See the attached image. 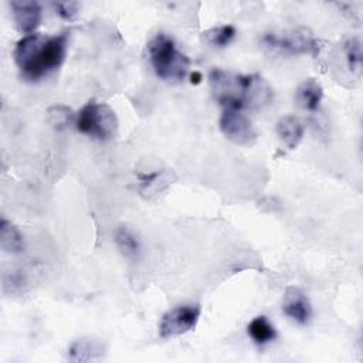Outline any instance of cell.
Segmentation results:
<instances>
[{
    "label": "cell",
    "instance_id": "obj_1",
    "mask_svg": "<svg viewBox=\"0 0 363 363\" xmlns=\"http://www.w3.org/2000/svg\"><path fill=\"white\" fill-rule=\"evenodd\" d=\"M68 31L57 35L33 33L20 38L13 50L14 62L24 79L35 82L58 69L67 55Z\"/></svg>",
    "mask_w": 363,
    "mask_h": 363
},
{
    "label": "cell",
    "instance_id": "obj_2",
    "mask_svg": "<svg viewBox=\"0 0 363 363\" xmlns=\"http://www.w3.org/2000/svg\"><path fill=\"white\" fill-rule=\"evenodd\" d=\"M147 55L159 78L177 82L187 75L190 61L186 54L177 50L169 35L163 33L156 34L147 44Z\"/></svg>",
    "mask_w": 363,
    "mask_h": 363
},
{
    "label": "cell",
    "instance_id": "obj_3",
    "mask_svg": "<svg viewBox=\"0 0 363 363\" xmlns=\"http://www.w3.org/2000/svg\"><path fill=\"white\" fill-rule=\"evenodd\" d=\"M251 81L252 74L242 75L221 68H213L208 74L211 94L225 109L248 108Z\"/></svg>",
    "mask_w": 363,
    "mask_h": 363
},
{
    "label": "cell",
    "instance_id": "obj_4",
    "mask_svg": "<svg viewBox=\"0 0 363 363\" xmlns=\"http://www.w3.org/2000/svg\"><path fill=\"white\" fill-rule=\"evenodd\" d=\"M75 128L84 135L108 140L116 135L118 118L109 105L98 104L92 99L77 113Z\"/></svg>",
    "mask_w": 363,
    "mask_h": 363
},
{
    "label": "cell",
    "instance_id": "obj_5",
    "mask_svg": "<svg viewBox=\"0 0 363 363\" xmlns=\"http://www.w3.org/2000/svg\"><path fill=\"white\" fill-rule=\"evenodd\" d=\"M259 41L265 48L286 55H316L319 51L316 38L306 28H291L284 31L264 33Z\"/></svg>",
    "mask_w": 363,
    "mask_h": 363
},
{
    "label": "cell",
    "instance_id": "obj_6",
    "mask_svg": "<svg viewBox=\"0 0 363 363\" xmlns=\"http://www.w3.org/2000/svg\"><path fill=\"white\" fill-rule=\"evenodd\" d=\"M200 306L193 303H184L174 306L173 309L167 311L160 320L159 325V335L160 337H174L187 333L191 330L200 316Z\"/></svg>",
    "mask_w": 363,
    "mask_h": 363
},
{
    "label": "cell",
    "instance_id": "obj_7",
    "mask_svg": "<svg viewBox=\"0 0 363 363\" xmlns=\"http://www.w3.org/2000/svg\"><path fill=\"white\" fill-rule=\"evenodd\" d=\"M218 123L223 135L235 145L250 146L257 139L251 121L238 109H224Z\"/></svg>",
    "mask_w": 363,
    "mask_h": 363
},
{
    "label": "cell",
    "instance_id": "obj_8",
    "mask_svg": "<svg viewBox=\"0 0 363 363\" xmlns=\"http://www.w3.org/2000/svg\"><path fill=\"white\" fill-rule=\"evenodd\" d=\"M13 21L17 30L26 35L33 34L41 23L43 10L37 1L33 0H13L10 1Z\"/></svg>",
    "mask_w": 363,
    "mask_h": 363
},
{
    "label": "cell",
    "instance_id": "obj_9",
    "mask_svg": "<svg viewBox=\"0 0 363 363\" xmlns=\"http://www.w3.org/2000/svg\"><path fill=\"white\" fill-rule=\"evenodd\" d=\"M284 313L299 325H306L312 316V306L309 299L294 286H289L284 295Z\"/></svg>",
    "mask_w": 363,
    "mask_h": 363
},
{
    "label": "cell",
    "instance_id": "obj_10",
    "mask_svg": "<svg viewBox=\"0 0 363 363\" xmlns=\"http://www.w3.org/2000/svg\"><path fill=\"white\" fill-rule=\"evenodd\" d=\"M323 98V89L322 85L313 79V78H308L305 79L296 89L295 92V101L296 104L311 112L318 111L320 102Z\"/></svg>",
    "mask_w": 363,
    "mask_h": 363
},
{
    "label": "cell",
    "instance_id": "obj_11",
    "mask_svg": "<svg viewBox=\"0 0 363 363\" xmlns=\"http://www.w3.org/2000/svg\"><path fill=\"white\" fill-rule=\"evenodd\" d=\"M275 129H277V135L279 136L281 142L288 149H295L299 145V142L302 140V138H303V125L294 115L282 116L277 122Z\"/></svg>",
    "mask_w": 363,
    "mask_h": 363
},
{
    "label": "cell",
    "instance_id": "obj_12",
    "mask_svg": "<svg viewBox=\"0 0 363 363\" xmlns=\"http://www.w3.org/2000/svg\"><path fill=\"white\" fill-rule=\"evenodd\" d=\"M68 352H69L71 362H91V360L101 359L104 356L105 347L96 339L84 337V339L75 340L69 346Z\"/></svg>",
    "mask_w": 363,
    "mask_h": 363
},
{
    "label": "cell",
    "instance_id": "obj_13",
    "mask_svg": "<svg viewBox=\"0 0 363 363\" xmlns=\"http://www.w3.org/2000/svg\"><path fill=\"white\" fill-rule=\"evenodd\" d=\"M0 245L6 252L18 254L24 250V240L18 228L9 220L1 218L0 223Z\"/></svg>",
    "mask_w": 363,
    "mask_h": 363
},
{
    "label": "cell",
    "instance_id": "obj_14",
    "mask_svg": "<svg viewBox=\"0 0 363 363\" xmlns=\"http://www.w3.org/2000/svg\"><path fill=\"white\" fill-rule=\"evenodd\" d=\"M115 244L118 250L130 259H136L140 254V242L135 233L128 227H118L115 231Z\"/></svg>",
    "mask_w": 363,
    "mask_h": 363
},
{
    "label": "cell",
    "instance_id": "obj_15",
    "mask_svg": "<svg viewBox=\"0 0 363 363\" xmlns=\"http://www.w3.org/2000/svg\"><path fill=\"white\" fill-rule=\"evenodd\" d=\"M248 335L255 343L265 345L275 339L277 332L265 316H257L248 325Z\"/></svg>",
    "mask_w": 363,
    "mask_h": 363
},
{
    "label": "cell",
    "instance_id": "obj_16",
    "mask_svg": "<svg viewBox=\"0 0 363 363\" xmlns=\"http://www.w3.org/2000/svg\"><path fill=\"white\" fill-rule=\"evenodd\" d=\"M77 115L72 112L71 108L65 105H54L48 109V121L54 129L62 130L75 125Z\"/></svg>",
    "mask_w": 363,
    "mask_h": 363
},
{
    "label": "cell",
    "instance_id": "obj_17",
    "mask_svg": "<svg viewBox=\"0 0 363 363\" xmlns=\"http://www.w3.org/2000/svg\"><path fill=\"white\" fill-rule=\"evenodd\" d=\"M204 40L211 45V47H225L231 43V40L235 35V28L233 26H218V27H213L207 31L203 33Z\"/></svg>",
    "mask_w": 363,
    "mask_h": 363
},
{
    "label": "cell",
    "instance_id": "obj_18",
    "mask_svg": "<svg viewBox=\"0 0 363 363\" xmlns=\"http://www.w3.org/2000/svg\"><path fill=\"white\" fill-rule=\"evenodd\" d=\"M345 51H346V58L349 68L353 72H359L362 67V44L360 40L353 37L345 44Z\"/></svg>",
    "mask_w": 363,
    "mask_h": 363
},
{
    "label": "cell",
    "instance_id": "obj_19",
    "mask_svg": "<svg viewBox=\"0 0 363 363\" xmlns=\"http://www.w3.org/2000/svg\"><path fill=\"white\" fill-rule=\"evenodd\" d=\"M55 13L64 18V20H72L79 11V3L78 1H54L52 3Z\"/></svg>",
    "mask_w": 363,
    "mask_h": 363
},
{
    "label": "cell",
    "instance_id": "obj_20",
    "mask_svg": "<svg viewBox=\"0 0 363 363\" xmlns=\"http://www.w3.org/2000/svg\"><path fill=\"white\" fill-rule=\"evenodd\" d=\"M200 81H201V74L197 72V71H194V72L191 74V84H200Z\"/></svg>",
    "mask_w": 363,
    "mask_h": 363
}]
</instances>
